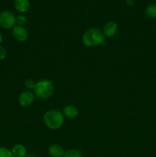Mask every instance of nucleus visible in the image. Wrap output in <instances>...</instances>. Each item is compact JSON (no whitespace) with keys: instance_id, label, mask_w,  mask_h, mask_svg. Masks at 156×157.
Wrapping results in <instances>:
<instances>
[{"instance_id":"nucleus-13","label":"nucleus","mask_w":156,"mask_h":157,"mask_svg":"<svg viewBox=\"0 0 156 157\" xmlns=\"http://www.w3.org/2000/svg\"><path fill=\"white\" fill-rule=\"evenodd\" d=\"M63 157H83V154L76 149H68L64 151Z\"/></svg>"},{"instance_id":"nucleus-5","label":"nucleus","mask_w":156,"mask_h":157,"mask_svg":"<svg viewBox=\"0 0 156 157\" xmlns=\"http://www.w3.org/2000/svg\"><path fill=\"white\" fill-rule=\"evenodd\" d=\"M35 99V95L30 90H24L18 97V103L23 107H28L32 105Z\"/></svg>"},{"instance_id":"nucleus-7","label":"nucleus","mask_w":156,"mask_h":157,"mask_svg":"<svg viewBox=\"0 0 156 157\" xmlns=\"http://www.w3.org/2000/svg\"><path fill=\"white\" fill-rule=\"evenodd\" d=\"M118 32V25L115 21H108L103 26L102 32H103L105 37L107 38H112Z\"/></svg>"},{"instance_id":"nucleus-8","label":"nucleus","mask_w":156,"mask_h":157,"mask_svg":"<svg viewBox=\"0 0 156 157\" xmlns=\"http://www.w3.org/2000/svg\"><path fill=\"white\" fill-rule=\"evenodd\" d=\"M30 1L29 0H15L14 7L15 10L19 13L23 14L27 12L30 9Z\"/></svg>"},{"instance_id":"nucleus-9","label":"nucleus","mask_w":156,"mask_h":157,"mask_svg":"<svg viewBox=\"0 0 156 157\" xmlns=\"http://www.w3.org/2000/svg\"><path fill=\"white\" fill-rule=\"evenodd\" d=\"M63 114H64V117L69 118V119H73V118H76L78 116L79 110L74 105H67L63 110Z\"/></svg>"},{"instance_id":"nucleus-18","label":"nucleus","mask_w":156,"mask_h":157,"mask_svg":"<svg viewBox=\"0 0 156 157\" xmlns=\"http://www.w3.org/2000/svg\"><path fill=\"white\" fill-rule=\"evenodd\" d=\"M24 157H37V156H35V155H33V154H27Z\"/></svg>"},{"instance_id":"nucleus-11","label":"nucleus","mask_w":156,"mask_h":157,"mask_svg":"<svg viewBox=\"0 0 156 157\" xmlns=\"http://www.w3.org/2000/svg\"><path fill=\"white\" fill-rule=\"evenodd\" d=\"M12 153L14 157H24L27 153V149L22 144H16L12 149Z\"/></svg>"},{"instance_id":"nucleus-3","label":"nucleus","mask_w":156,"mask_h":157,"mask_svg":"<svg viewBox=\"0 0 156 157\" xmlns=\"http://www.w3.org/2000/svg\"><path fill=\"white\" fill-rule=\"evenodd\" d=\"M54 87L52 81L48 79H41L36 82L33 92L35 97L41 100L49 99L53 95Z\"/></svg>"},{"instance_id":"nucleus-19","label":"nucleus","mask_w":156,"mask_h":157,"mask_svg":"<svg viewBox=\"0 0 156 157\" xmlns=\"http://www.w3.org/2000/svg\"><path fill=\"white\" fill-rule=\"evenodd\" d=\"M2 41V35L1 32H0V45H1Z\"/></svg>"},{"instance_id":"nucleus-16","label":"nucleus","mask_w":156,"mask_h":157,"mask_svg":"<svg viewBox=\"0 0 156 157\" xmlns=\"http://www.w3.org/2000/svg\"><path fill=\"white\" fill-rule=\"evenodd\" d=\"M35 84H36V82L32 79H26L24 81V85L29 90H32V89L33 90L35 87Z\"/></svg>"},{"instance_id":"nucleus-17","label":"nucleus","mask_w":156,"mask_h":157,"mask_svg":"<svg viewBox=\"0 0 156 157\" xmlns=\"http://www.w3.org/2000/svg\"><path fill=\"white\" fill-rule=\"evenodd\" d=\"M7 52L3 46L0 45V61H3L6 58Z\"/></svg>"},{"instance_id":"nucleus-12","label":"nucleus","mask_w":156,"mask_h":157,"mask_svg":"<svg viewBox=\"0 0 156 157\" xmlns=\"http://www.w3.org/2000/svg\"><path fill=\"white\" fill-rule=\"evenodd\" d=\"M145 15L150 18H156V4H150L145 9Z\"/></svg>"},{"instance_id":"nucleus-2","label":"nucleus","mask_w":156,"mask_h":157,"mask_svg":"<svg viewBox=\"0 0 156 157\" xmlns=\"http://www.w3.org/2000/svg\"><path fill=\"white\" fill-rule=\"evenodd\" d=\"M43 120L46 127L52 130L61 128L64 124V116L59 110H47L44 113Z\"/></svg>"},{"instance_id":"nucleus-20","label":"nucleus","mask_w":156,"mask_h":157,"mask_svg":"<svg viewBox=\"0 0 156 157\" xmlns=\"http://www.w3.org/2000/svg\"><path fill=\"white\" fill-rule=\"evenodd\" d=\"M155 2H156V0H155Z\"/></svg>"},{"instance_id":"nucleus-4","label":"nucleus","mask_w":156,"mask_h":157,"mask_svg":"<svg viewBox=\"0 0 156 157\" xmlns=\"http://www.w3.org/2000/svg\"><path fill=\"white\" fill-rule=\"evenodd\" d=\"M16 16L13 12L5 10L0 13V26L5 29H11L16 25Z\"/></svg>"},{"instance_id":"nucleus-6","label":"nucleus","mask_w":156,"mask_h":157,"mask_svg":"<svg viewBox=\"0 0 156 157\" xmlns=\"http://www.w3.org/2000/svg\"><path fill=\"white\" fill-rule=\"evenodd\" d=\"M12 36L18 42H24L28 39V32L24 26L15 25L12 30Z\"/></svg>"},{"instance_id":"nucleus-10","label":"nucleus","mask_w":156,"mask_h":157,"mask_svg":"<svg viewBox=\"0 0 156 157\" xmlns=\"http://www.w3.org/2000/svg\"><path fill=\"white\" fill-rule=\"evenodd\" d=\"M65 150L58 144H52L48 148V153L51 157H63Z\"/></svg>"},{"instance_id":"nucleus-14","label":"nucleus","mask_w":156,"mask_h":157,"mask_svg":"<svg viewBox=\"0 0 156 157\" xmlns=\"http://www.w3.org/2000/svg\"><path fill=\"white\" fill-rule=\"evenodd\" d=\"M15 22H16V25L23 26L24 25L26 24V22H27V17L24 15H23V14H20V15L16 16Z\"/></svg>"},{"instance_id":"nucleus-1","label":"nucleus","mask_w":156,"mask_h":157,"mask_svg":"<svg viewBox=\"0 0 156 157\" xmlns=\"http://www.w3.org/2000/svg\"><path fill=\"white\" fill-rule=\"evenodd\" d=\"M105 35L102 30L97 28H91L86 31L82 36V41L87 47H96L105 41Z\"/></svg>"},{"instance_id":"nucleus-15","label":"nucleus","mask_w":156,"mask_h":157,"mask_svg":"<svg viewBox=\"0 0 156 157\" xmlns=\"http://www.w3.org/2000/svg\"><path fill=\"white\" fill-rule=\"evenodd\" d=\"M0 157H14L12 151L6 147H0Z\"/></svg>"},{"instance_id":"nucleus-21","label":"nucleus","mask_w":156,"mask_h":157,"mask_svg":"<svg viewBox=\"0 0 156 157\" xmlns=\"http://www.w3.org/2000/svg\"><path fill=\"white\" fill-rule=\"evenodd\" d=\"M126 1H127V0H126Z\"/></svg>"}]
</instances>
